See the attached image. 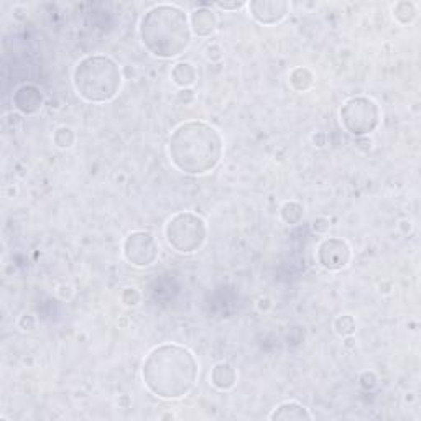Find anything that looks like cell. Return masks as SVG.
<instances>
[{
	"instance_id": "cell-18",
	"label": "cell",
	"mask_w": 421,
	"mask_h": 421,
	"mask_svg": "<svg viewBox=\"0 0 421 421\" xmlns=\"http://www.w3.org/2000/svg\"><path fill=\"white\" fill-rule=\"evenodd\" d=\"M53 142L58 148H63V150H66V148H71L74 145V142H76V133H74V131L71 127L61 126V127H58L57 131H54Z\"/></svg>"
},
{
	"instance_id": "cell-12",
	"label": "cell",
	"mask_w": 421,
	"mask_h": 421,
	"mask_svg": "<svg viewBox=\"0 0 421 421\" xmlns=\"http://www.w3.org/2000/svg\"><path fill=\"white\" fill-rule=\"evenodd\" d=\"M211 383L217 390H230L237 383V370L229 362H217L211 370Z\"/></svg>"
},
{
	"instance_id": "cell-15",
	"label": "cell",
	"mask_w": 421,
	"mask_h": 421,
	"mask_svg": "<svg viewBox=\"0 0 421 421\" xmlns=\"http://www.w3.org/2000/svg\"><path fill=\"white\" fill-rule=\"evenodd\" d=\"M288 82L296 92H306L309 87L313 86L314 76L308 68L300 66V68H295L293 71L290 73Z\"/></svg>"
},
{
	"instance_id": "cell-4",
	"label": "cell",
	"mask_w": 421,
	"mask_h": 421,
	"mask_svg": "<svg viewBox=\"0 0 421 421\" xmlns=\"http://www.w3.org/2000/svg\"><path fill=\"white\" fill-rule=\"evenodd\" d=\"M73 86L86 103H109L122 87V71L108 54H91L74 68Z\"/></svg>"
},
{
	"instance_id": "cell-8",
	"label": "cell",
	"mask_w": 421,
	"mask_h": 421,
	"mask_svg": "<svg viewBox=\"0 0 421 421\" xmlns=\"http://www.w3.org/2000/svg\"><path fill=\"white\" fill-rule=\"evenodd\" d=\"M318 262L327 272H339L350 262V247L344 239L330 237L318 245Z\"/></svg>"
},
{
	"instance_id": "cell-19",
	"label": "cell",
	"mask_w": 421,
	"mask_h": 421,
	"mask_svg": "<svg viewBox=\"0 0 421 421\" xmlns=\"http://www.w3.org/2000/svg\"><path fill=\"white\" fill-rule=\"evenodd\" d=\"M355 327H357V323H355L354 316H350V314H342V316L334 321V330L342 337L353 336L355 332Z\"/></svg>"
},
{
	"instance_id": "cell-9",
	"label": "cell",
	"mask_w": 421,
	"mask_h": 421,
	"mask_svg": "<svg viewBox=\"0 0 421 421\" xmlns=\"http://www.w3.org/2000/svg\"><path fill=\"white\" fill-rule=\"evenodd\" d=\"M290 2L286 0H252L247 3L252 18L260 25H276L290 13Z\"/></svg>"
},
{
	"instance_id": "cell-6",
	"label": "cell",
	"mask_w": 421,
	"mask_h": 421,
	"mask_svg": "<svg viewBox=\"0 0 421 421\" xmlns=\"http://www.w3.org/2000/svg\"><path fill=\"white\" fill-rule=\"evenodd\" d=\"M339 117L346 132L355 138H364L381 126L382 114L376 101L365 96H355L341 105Z\"/></svg>"
},
{
	"instance_id": "cell-17",
	"label": "cell",
	"mask_w": 421,
	"mask_h": 421,
	"mask_svg": "<svg viewBox=\"0 0 421 421\" xmlns=\"http://www.w3.org/2000/svg\"><path fill=\"white\" fill-rule=\"evenodd\" d=\"M303 214H304V207H303V205H300L298 201L285 202L280 209L281 219H283L286 224H290V226L298 224V222L303 219Z\"/></svg>"
},
{
	"instance_id": "cell-1",
	"label": "cell",
	"mask_w": 421,
	"mask_h": 421,
	"mask_svg": "<svg viewBox=\"0 0 421 421\" xmlns=\"http://www.w3.org/2000/svg\"><path fill=\"white\" fill-rule=\"evenodd\" d=\"M200 377V364L188 348L173 342L156 346L143 360L142 381L161 400L186 397Z\"/></svg>"
},
{
	"instance_id": "cell-22",
	"label": "cell",
	"mask_w": 421,
	"mask_h": 421,
	"mask_svg": "<svg viewBox=\"0 0 421 421\" xmlns=\"http://www.w3.org/2000/svg\"><path fill=\"white\" fill-rule=\"evenodd\" d=\"M376 385H377V377L374 376L372 372H364L362 376H360V387L365 388V390H372Z\"/></svg>"
},
{
	"instance_id": "cell-2",
	"label": "cell",
	"mask_w": 421,
	"mask_h": 421,
	"mask_svg": "<svg viewBox=\"0 0 421 421\" xmlns=\"http://www.w3.org/2000/svg\"><path fill=\"white\" fill-rule=\"evenodd\" d=\"M224 140L219 131L201 120H189L171 132L168 156L171 165L184 175L201 177L221 163Z\"/></svg>"
},
{
	"instance_id": "cell-5",
	"label": "cell",
	"mask_w": 421,
	"mask_h": 421,
	"mask_svg": "<svg viewBox=\"0 0 421 421\" xmlns=\"http://www.w3.org/2000/svg\"><path fill=\"white\" fill-rule=\"evenodd\" d=\"M165 237L173 251L189 256V253L200 251L206 242V221L201 216H198L196 212H178L166 222Z\"/></svg>"
},
{
	"instance_id": "cell-3",
	"label": "cell",
	"mask_w": 421,
	"mask_h": 421,
	"mask_svg": "<svg viewBox=\"0 0 421 421\" xmlns=\"http://www.w3.org/2000/svg\"><path fill=\"white\" fill-rule=\"evenodd\" d=\"M138 35L148 53L160 59H173L189 48L193 31L183 8L163 3L143 13Z\"/></svg>"
},
{
	"instance_id": "cell-16",
	"label": "cell",
	"mask_w": 421,
	"mask_h": 421,
	"mask_svg": "<svg viewBox=\"0 0 421 421\" xmlns=\"http://www.w3.org/2000/svg\"><path fill=\"white\" fill-rule=\"evenodd\" d=\"M393 12V18H395L397 22L401 23V25H410V23H413V20L418 15V10H416V3L413 2H397L395 6L392 8Z\"/></svg>"
},
{
	"instance_id": "cell-21",
	"label": "cell",
	"mask_w": 421,
	"mask_h": 421,
	"mask_svg": "<svg viewBox=\"0 0 421 421\" xmlns=\"http://www.w3.org/2000/svg\"><path fill=\"white\" fill-rule=\"evenodd\" d=\"M331 229V222L326 217H318L313 221V230L316 234H327Z\"/></svg>"
},
{
	"instance_id": "cell-24",
	"label": "cell",
	"mask_w": 421,
	"mask_h": 421,
	"mask_svg": "<svg viewBox=\"0 0 421 421\" xmlns=\"http://www.w3.org/2000/svg\"><path fill=\"white\" fill-rule=\"evenodd\" d=\"M214 6L217 8H222V10H237V8H242L247 6L245 2H232V3H228V2H216Z\"/></svg>"
},
{
	"instance_id": "cell-10",
	"label": "cell",
	"mask_w": 421,
	"mask_h": 421,
	"mask_svg": "<svg viewBox=\"0 0 421 421\" xmlns=\"http://www.w3.org/2000/svg\"><path fill=\"white\" fill-rule=\"evenodd\" d=\"M13 105L25 115L36 114L43 105L41 89L34 84H23L22 87H18L15 94H13Z\"/></svg>"
},
{
	"instance_id": "cell-20",
	"label": "cell",
	"mask_w": 421,
	"mask_h": 421,
	"mask_svg": "<svg viewBox=\"0 0 421 421\" xmlns=\"http://www.w3.org/2000/svg\"><path fill=\"white\" fill-rule=\"evenodd\" d=\"M120 298H122V303L126 304V306H137L138 302H140V293H138L135 288H131V286H128V288L122 291V296H120Z\"/></svg>"
},
{
	"instance_id": "cell-13",
	"label": "cell",
	"mask_w": 421,
	"mask_h": 421,
	"mask_svg": "<svg viewBox=\"0 0 421 421\" xmlns=\"http://www.w3.org/2000/svg\"><path fill=\"white\" fill-rule=\"evenodd\" d=\"M270 420H313V415L298 401H285L272 411Z\"/></svg>"
},
{
	"instance_id": "cell-14",
	"label": "cell",
	"mask_w": 421,
	"mask_h": 421,
	"mask_svg": "<svg viewBox=\"0 0 421 421\" xmlns=\"http://www.w3.org/2000/svg\"><path fill=\"white\" fill-rule=\"evenodd\" d=\"M171 80H173L175 84L182 87V89H189L198 80L196 68L188 61L175 64L173 69H171Z\"/></svg>"
},
{
	"instance_id": "cell-23",
	"label": "cell",
	"mask_w": 421,
	"mask_h": 421,
	"mask_svg": "<svg viewBox=\"0 0 421 421\" xmlns=\"http://www.w3.org/2000/svg\"><path fill=\"white\" fill-rule=\"evenodd\" d=\"M18 325H20L22 330L31 331L35 327V318L31 316V314H23V316L20 318V321H18Z\"/></svg>"
},
{
	"instance_id": "cell-7",
	"label": "cell",
	"mask_w": 421,
	"mask_h": 421,
	"mask_svg": "<svg viewBox=\"0 0 421 421\" xmlns=\"http://www.w3.org/2000/svg\"><path fill=\"white\" fill-rule=\"evenodd\" d=\"M122 252L126 260L133 267L145 268L154 265L158 260L160 247L154 235L145 230L131 232L124 240Z\"/></svg>"
},
{
	"instance_id": "cell-11",
	"label": "cell",
	"mask_w": 421,
	"mask_h": 421,
	"mask_svg": "<svg viewBox=\"0 0 421 421\" xmlns=\"http://www.w3.org/2000/svg\"><path fill=\"white\" fill-rule=\"evenodd\" d=\"M189 27H191L193 35L196 36H211L217 30V17L212 8L200 7L191 12L189 15Z\"/></svg>"
}]
</instances>
